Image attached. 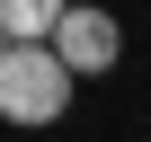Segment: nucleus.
<instances>
[{
  "label": "nucleus",
  "instance_id": "f257e3e1",
  "mask_svg": "<svg viewBox=\"0 0 151 142\" xmlns=\"http://www.w3.org/2000/svg\"><path fill=\"white\" fill-rule=\"evenodd\" d=\"M71 107V71L53 62V44H9L0 53V115L9 124H53Z\"/></svg>",
  "mask_w": 151,
  "mask_h": 142
},
{
  "label": "nucleus",
  "instance_id": "f03ea898",
  "mask_svg": "<svg viewBox=\"0 0 151 142\" xmlns=\"http://www.w3.org/2000/svg\"><path fill=\"white\" fill-rule=\"evenodd\" d=\"M116 53H124V27H116L107 9H80V0H71L62 27H53V62L80 80V71H116Z\"/></svg>",
  "mask_w": 151,
  "mask_h": 142
},
{
  "label": "nucleus",
  "instance_id": "7ed1b4c3",
  "mask_svg": "<svg viewBox=\"0 0 151 142\" xmlns=\"http://www.w3.org/2000/svg\"><path fill=\"white\" fill-rule=\"evenodd\" d=\"M62 9H71V0H0V36H9V44H36V36L62 27Z\"/></svg>",
  "mask_w": 151,
  "mask_h": 142
}]
</instances>
